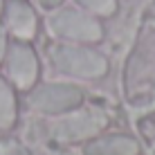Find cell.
<instances>
[{
  "label": "cell",
  "mask_w": 155,
  "mask_h": 155,
  "mask_svg": "<svg viewBox=\"0 0 155 155\" xmlns=\"http://www.w3.org/2000/svg\"><path fill=\"white\" fill-rule=\"evenodd\" d=\"M77 2L94 16H113L117 12V0H77Z\"/></svg>",
  "instance_id": "cell-9"
},
{
  "label": "cell",
  "mask_w": 155,
  "mask_h": 155,
  "mask_svg": "<svg viewBox=\"0 0 155 155\" xmlns=\"http://www.w3.org/2000/svg\"><path fill=\"white\" fill-rule=\"evenodd\" d=\"M18 117V101L12 90V85L0 77V128H12Z\"/></svg>",
  "instance_id": "cell-8"
},
{
  "label": "cell",
  "mask_w": 155,
  "mask_h": 155,
  "mask_svg": "<svg viewBox=\"0 0 155 155\" xmlns=\"http://www.w3.org/2000/svg\"><path fill=\"white\" fill-rule=\"evenodd\" d=\"M52 63L61 74L77 79H99L108 72V61L104 54L90 50L85 45L72 43H56L50 50Z\"/></svg>",
  "instance_id": "cell-2"
},
{
  "label": "cell",
  "mask_w": 155,
  "mask_h": 155,
  "mask_svg": "<svg viewBox=\"0 0 155 155\" xmlns=\"http://www.w3.org/2000/svg\"><path fill=\"white\" fill-rule=\"evenodd\" d=\"M7 29L12 31L18 41H29L34 38L38 20H36V12L29 7L25 0H12L7 5Z\"/></svg>",
  "instance_id": "cell-7"
},
{
  "label": "cell",
  "mask_w": 155,
  "mask_h": 155,
  "mask_svg": "<svg viewBox=\"0 0 155 155\" xmlns=\"http://www.w3.org/2000/svg\"><path fill=\"white\" fill-rule=\"evenodd\" d=\"M0 155H31V151L18 142H2L0 144Z\"/></svg>",
  "instance_id": "cell-10"
},
{
  "label": "cell",
  "mask_w": 155,
  "mask_h": 155,
  "mask_svg": "<svg viewBox=\"0 0 155 155\" xmlns=\"http://www.w3.org/2000/svg\"><path fill=\"white\" fill-rule=\"evenodd\" d=\"M83 155H140V142L130 135H97L85 142Z\"/></svg>",
  "instance_id": "cell-6"
},
{
  "label": "cell",
  "mask_w": 155,
  "mask_h": 155,
  "mask_svg": "<svg viewBox=\"0 0 155 155\" xmlns=\"http://www.w3.org/2000/svg\"><path fill=\"white\" fill-rule=\"evenodd\" d=\"M2 9H5V0H0V14H2Z\"/></svg>",
  "instance_id": "cell-14"
},
{
  "label": "cell",
  "mask_w": 155,
  "mask_h": 155,
  "mask_svg": "<svg viewBox=\"0 0 155 155\" xmlns=\"http://www.w3.org/2000/svg\"><path fill=\"white\" fill-rule=\"evenodd\" d=\"M144 130H146V137L151 140L153 151H155V115H153V117H148V119L144 121Z\"/></svg>",
  "instance_id": "cell-11"
},
{
  "label": "cell",
  "mask_w": 155,
  "mask_h": 155,
  "mask_svg": "<svg viewBox=\"0 0 155 155\" xmlns=\"http://www.w3.org/2000/svg\"><path fill=\"white\" fill-rule=\"evenodd\" d=\"M61 2H63V0H38V5L45 7V9H56Z\"/></svg>",
  "instance_id": "cell-13"
},
{
  "label": "cell",
  "mask_w": 155,
  "mask_h": 155,
  "mask_svg": "<svg viewBox=\"0 0 155 155\" xmlns=\"http://www.w3.org/2000/svg\"><path fill=\"white\" fill-rule=\"evenodd\" d=\"M85 94L74 83H43L29 94V106L43 115H63L79 108Z\"/></svg>",
  "instance_id": "cell-4"
},
{
  "label": "cell",
  "mask_w": 155,
  "mask_h": 155,
  "mask_svg": "<svg viewBox=\"0 0 155 155\" xmlns=\"http://www.w3.org/2000/svg\"><path fill=\"white\" fill-rule=\"evenodd\" d=\"M5 58H7V74L14 81V85L20 90H29L36 83V79H38L36 52L25 41H18V43H12L7 47Z\"/></svg>",
  "instance_id": "cell-5"
},
{
  "label": "cell",
  "mask_w": 155,
  "mask_h": 155,
  "mask_svg": "<svg viewBox=\"0 0 155 155\" xmlns=\"http://www.w3.org/2000/svg\"><path fill=\"white\" fill-rule=\"evenodd\" d=\"M7 31H5V27H0V63H2L5 54H7Z\"/></svg>",
  "instance_id": "cell-12"
},
{
  "label": "cell",
  "mask_w": 155,
  "mask_h": 155,
  "mask_svg": "<svg viewBox=\"0 0 155 155\" xmlns=\"http://www.w3.org/2000/svg\"><path fill=\"white\" fill-rule=\"evenodd\" d=\"M108 126V115L97 106H85L74 108L70 113L56 115V119L50 124L47 135L58 146L65 144H85L88 140L97 137Z\"/></svg>",
  "instance_id": "cell-1"
},
{
  "label": "cell",
  "mask_w": 155,
  "mask_h": 155,
  "mask_svg": "<svg viewBox=\"0 0 155 155\" xmlns=\"http://www.w3.org/2000/svg\"><path fill=\"white\" fill-rule=\"evenodd\" d=\"M50 31L61 41L74 43H97L104 36V27L97 18L77 12V9H58L47 20Z\"/></svg>",
  "instance_id": "cell-3"
}]
</instances>
